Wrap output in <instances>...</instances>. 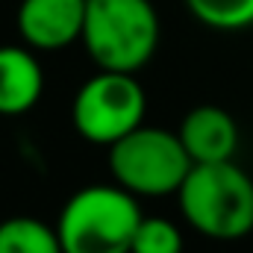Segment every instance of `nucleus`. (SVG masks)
I'll return each instance as SVG.
<instances>
[{"instance_id": "obj_1", "label": "nucleus", "mask_w": 253, "mask_h": 253, "mask_svg": "<svg viewBox=\"0 0 253 253\" xmlns=\"http://www.w3.org/2000/svg\"><path fill=\"white\" fill-rule=\"evenodd\" d=\"M177 203L186 224L203 239L239 242L253 233V180L233 159L191 165Z\"/></svg>"}, {"instance_id": "obj_2", "label": "nucleus", "mask_w": 253, "mask_h": 253, "mask_svg": "<svg viewBox=\"0 0 253 253\" xmlns=\"http://www.w3.org/2000/svg\"><path fill=\"white\" fill-rule=\"evenodd\" d=\"M162 39L150 0H85L83 47L97 71L138 74L156 56Z\"/></svg>"}, {"instance_id": "obj_3", "label": "nucleus", "mask_w": 253, "mask_h": 253, "mask_svg": "<svg viewBox=\"0 0 253 253\" xmlns=\"http://www.w3.org/2000/svg\"><path fill=\"white\" fill-rule=\"evenodd\" d=\"M141 218L138 197L115 183H94L65 200L53 227L62 253H129Z\"/></svg>"}, {"instance_id": "obj_4", "label": "nucleus", "mask_w": 253, "mask_h": 253, "mask_svg": "<svg viewBox=\"0 0 253 253\" xmlns=\"http://www.w3.org/2000/svg\"><path fill=\"white\" fill-rule=\"evenodd\" d=\"M191 162L177 132L162 126H138L109 147V174L132 197L177 194Z\"/></svg>"}, {"instance_id": "obj_5", "label": "nucleus", "mask_w": 253, "mask_h": 253, "mask_svg": "<svg viewBox=\"0 0 253 253\" xmlns=\"http://www.w3.org/2000/svg\"><path fill=\"white\" fill-rule=\"evenodd\" d=\"M147 94L135 74L97 71L74 94L71 124L77 135L97 147H112L132 129L144 124Z\"/></svg>"}, {"instance_id": "obj_6", "label": "nucleus", "mask_w": 253, "mask_h": 253, "mask_svg": "<svg viewBox=\"0 0 253 253\" xmlns=\"http://www.w3.org/2000/svg\"><path fill=\"white\" fill-rule=\"evenodd\" d=\"M85 0H21L15 27L36 53H56L83 39Z\"/></svg>"}, {"instance_id": "obj_7", "label": "nucleus", "mask_w": 253, "mask_h": 253, "mask_svg": "<svg viewBox=\"0 0 253 253\" xmlns=\"http://www.w3.org/2000/svg\"><path fill=\"white\" fill-rule=\"evenodd\" d=\"M186 153L194 165H209V162H230L239 150V124L236 118L215 106L203 103L186 112L177 129Z\"/></svg>"}, {"instance_id": "obj_8", "label": "nucleus", "mask_w": 253, "mask_h": 253, "mask_svg": "<svg viewBox=\"0 0 253 253\" xmlns=\"http://www.w3.org/2000/svg\"><path fill=\"white\" fill-rule=\"evenodd\" d=\"M44 94V68L27 44H0V115H27Z\"/></svg>"}, {"instance_id": "obj_9", "label": "nucleus", "mask_w": 253, "mask_h": 253, "mask_svg": "<svg viewBox=\"0 0 253 253\" xmlns=\"http://www.w3.org/2000/svg\"><path fill=\"white\" fill-rule=\"evenodd\" d=\"M0 253H62L53 224L33 215H12L0 221Z\"/></svg>"}, {"instance_id": "obj_10", "label": "nucleus", "mask_w": 253, "mask_h": 253, "mask_svg": "<svg viewBox=\"0 0 253 253\" xmlns=\"http://www.w3.org/2000/svg\"><path fill=\"white\" fill-rule=\"evenodd\" d=\"M186 9L209 30L236 33L253 27V0H186Z\"/></svg>"}, {"instance_id": "obj_11", "label": "nucleus", "mask_w": 253, "mask_h": 253, "mask_svg": "<svg viewBox=\"0 0 253 253\" xmlns=\"http://www.w3.org/2000/svg\"><path fill=\"white\" fill-rule=\"evenodd\" d=\"M129 253H183V230L159 215L141 218Z\"/></svg>"}]
</instances>
